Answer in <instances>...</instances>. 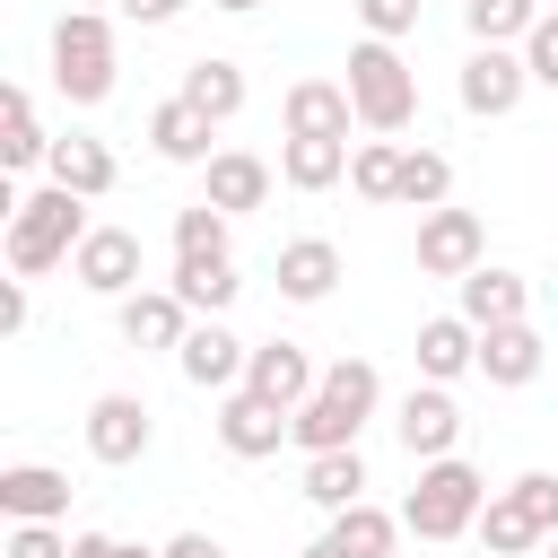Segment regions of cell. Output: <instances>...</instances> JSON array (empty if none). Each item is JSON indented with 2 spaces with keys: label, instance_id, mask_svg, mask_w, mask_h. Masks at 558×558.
I'll return each mask as SVG.
<instances>
[{
  "label": "cell",
  "instance_id": "cell-45",
  "mask_svg": "<svg viewBox=\"0 0 558 558\" xmlns=\"http://www.w3.org/2000/svg\"><path fill=\"white\" fill-rule=\"evenodd\" d=\"M113 558H166V549H140V541H122V549H113Z\"/></svg>",
  "mask_w": 558,
  "mask_h": 558
},
{
  "label": "cell",
  "instance_id": "cell-41",
  "mask_svg": "<svg viewBox=\"0 0 558 558\" xmlns=\"http://www.w3.org/2000/svg\"><path fill=\"white\" fill-rule=\"evenodd\" d=\"M122 17H140V26H166V17H183V0H113Z\"/></svg>",
  "mask_w": 558,
  "mask_h": 558
},
{
  "label": "cell",
  "instance_id": "cell-22",
  "mask_svg": "<svg viewBox=\"0 0 558 558\" xmlns=\"http://www.w3.org/2000/svg\"><path fill=\"white\" fill-rule=\"evenodd\" d=\"M541 357H549V349H541V331H532V323H497V331H480V375H488V384H506V392H514V384H532V375H541Z\"/></svg>",
  "mask_w": 558,
  "mask_h": 558
},
{
  "label": "cell",
  "instance_id": "cell-15",
  "mask_svg": "<svg viewBox=\"0 0 558 558\" xmlns=\"http://www.w3.org/2000/svg\"><path fill=\"white\" fill-rule=\"evenodd\" d=\"M410 357H418V375H427V384H453V375H471V366H480V323H471V314H436V323H418Z\"/></svg>",
  "mask_w": 558,
  "mask_h": 558
},
{
  "label": "cell",
  "instance_id": "cell-14",
  "mask_svg": "<svg viewBox=\"0 0 558 558\" xmlns=\"http://www.w3.org/2000/svg\"><path fill=\"white\" fill-rule=\"evenodd\" d=\"M279 122H288V140H349V122H357L349 78H296L288 105H279Z\"/></svg>",
  "mask_w": 558,
  "mask_h": 558
},
{
  "label": "cell",
  "instance_id": "cell-28",
  "mask_svg": "<svg viewBox=\"0 0 558 558\" xmlns=\"http://www.w3.org/2000/svg\"><path fill=\"white\" fill-rule=\"evenodd\" d=\"M541 17H549L541 0H462V26H471V44H523Z\"/></svg>",
  "mask_w": 558,
  "mask_h": 558
},
{
  "label": "cell",
  "instance_id": "cell-24",
  "mask_svg": "<svg viewBox=\"0 0 558 558\" xmlns=\"http://www.w3.org/2000/svg\"><path fill=\"white\" fill-rule=\"evenodd\" d=\"M52 183H70V192H87V201H105L113 192V148L105 140H87V131H70V140H52Z\"/></svg>",
  "mask_w": 558,
  "mask_h": 558
},
{
  "label": "cell",
  "instance_id": "cell-32",
  "mask_svg": "<svg viewBox=\"0 0 558 558\" xmlns=\"http://www.w3.org/2000/svg\"><path fill=\"white\" fill-rule=\"evenodd\" d=\"M480 541H488V558H532V549H541V523H532L514 497H488V506H480Z\"/></svg>",
  "mask_w": 558,
  "mask_h": 558
},
{
  "label": "cell",
  "instance_id": "cell-38",
  "mask_svg": "<svg viewBox=\"0 0 558 558\" xmlns=\"http://www.w3.org/2000/svg\"><path fill=\"white\" fill-rule=\"evenodd\" d=\"M523 70H532V87H558V9L523 35Z\"/></svg>",
  "mask_w": 558,
  "mask_h": 558
},
{
  "label": "cell",
  "instance_id": "cell-23",
  "mask_svg": "<svg viewBox=\"0 0 558 558\" xmlns=\"http://www.w3.org/2000/svg\"><path fill=\"white\" fill-rule=\"evenodd\" d=\"M349 140H279V183L288 192H331L340 174H349Z\"/></svg>",
  "mask_w": 558,
  "mask_h": 558
},
{
  "label": "cell",
  "instance_id": "cell-9",
  "mask_svg": "<svg viewBox=\"0 0 558 558\" xmlns=\"http://www.w3.org/2000/svg\"><path fill=\"white\" fill-rule=\"evenodd\" d=\"M392 436H401V453H410V462L453 453V445H462V410H453V392H445V384H410V392H401V410H392Z\"/></svg>",
  "mask_w": 558,
  "mask_h": 558
},
{
  "label": "cell",
  "instance_id": "cell-21",
  "mask_svg": "<svg viewBox=\"0 0 558 558\" xmlns=\"http://www.w3.org/2000/svg\"><path fill=\"white\" fill-rule=\"evenodd\" d=\"M523 305H532V279H523V270H497V262H480V270L462 279V314H471L480 331H497V323H523Z\"/></svg>",
  "mask_w": 558,
  "mask_h": 558
},
{
  "label": "cell",
  "instance_id": "cell-48",
  "mask_svg": "<svg viewBox=\"0 0 558 558\" xmlns=\"http://www.w3.org/2000/svg\"><path fill=\"white\" fill-rule=\"evenodd\" d=\"M541 9H558V0H541Z\"/></svg>",
  "mask_w": 558,
  "mask_h": 558
},
{
  "label": "cell",
  "instance_id": "cell-4",
  "mask_svg": "<svg viewBox=\"0 0 558 558\" xmlns=\"http://www.w3.org/2000/svg\"><path fill=\"white\" fill-rule=\"evenodd\" d=\"M52 87L70 105H105L113 96V17L105 9H61V26H52Z\"/></svg>",
  "mask_w": 558,
  "mask_h": 558
},
{
  "label": "cell",
  "instance_id": "cell-30",
  "mask_svg": "<svg viewBox=\"0 0 558 558\" xmlns=\"http://www.w3.org/2000/svg\"><path fill=\"white\" fill-rule=\"evenodd\" d=\"M52 157V140H44V122H35V96L26 87H9V131H0V166L9 174H26V166H44Z\"/></svg>",
  "mask_w": 558,
  "mask_h": 558
},
{
  "label": "cell",
  "instance_id": "cell-44",
  "mask_svg": "<svg viewBox=\"0 0 558 558\" xmlns=\"http://www.w3.org/2000/svg\"><path fill=\"white\" fill-rule=\"evenodd\" d=\"M305 558H349V549H340V541H331V532H323V541H314V549H305Z\"/></svg>",
  "mask_w": 558,
  "mask_h": 558
},
{
  "label": "cell",
  "instance_id": "cell-46",
  "mask_svg": "<svg viewBox=\"0 0 558 558\" xmlns=\"http://www.w3.org/2000/svg\"><path fill=\"white\" fill-rule=\"evenodd\" d=\"M70 9H105V0H70Z\"/></svg>",
  "mask_w": 558,
  "mask_h": 558
},
{
  "label": "cell",
  "instance_id": "cell-35",
  "mask_svg": "<svg viewBox=\"0 0 558 558\" xmlns=\"http://www.w3.org/2000/svg\"><path fill=\"white\" fill-rule=\"evenodd\" d=\"M506 497H514V506H523V514H532V523H541V541H549V532H558V480H549V471H523V480H514V488H506Z\"/></svg>",
  "mask_w": 558,
  "mask_h": 558
},
{
  "label": "cell",
  "instance_id": "cell-40",
  "mask_svg": "<svg viewBox=\"0 0 558 558\" xmlns=\"http://www.w3.org/2000/svg\"><path fill=\"white\" fill-rule=\"evenodd\" d=\"M26 314H35V305H26V279H9V288H0V331H26Z\"/></svg>",
  "mask_w": 558,
  "mask_h": 558
},
{
  "label": "cell",
  "instance_id": "cell-5",
  "mask_svg": "<svg viewBox=\"0 0 558 558\" xmlns=\"http://www.w3.org/2000/svg\"><path fill=\"white\" fill-rule=\"evenodd\" d=\"M349 105H357V122L366 131H410V113H418V78H410V61L384 44V35H366V44H349Z\"/></svg>",
  "mask_w": 558,
  "mask_h": 558
},
{
  "label": "cell",
  "instance_id": "cell-18",
  "mask_svg": "<svg viewBox=\"0 0 558 558\" xmlns=\"http://www.w3.org/2000/svg\"><path fill=\"white\" fill-rule=\"evenodd\" d=\"M331 288H340V244H331V235L279 244V296H288V305H323Z\"/></svg>",
  "mask_w": 558,
  "mask_h": 558
},
{
  "label": "cell",
  "instance_id": "cell-34",
  "mask_svg": "<svg viewBox=\"0 0 558 558\" xmlns=\"http://www.w3.org/2000/svg\"><path fill=\"white\" fill-rule=\"evenodd\" d=\"M349 183H357V201H401V148L392 140H366L349 157Z\"/></svg>",
  "mask_w": 558,
  "mask_h": 558
},
{
  "label": "cell",
  "instance_id": "cell-26",
  "mask_svg": "<svg viewBox=\"0 0 558 558\" xmlns=\"http://www.w3.org/2000/svg\"><path fill=\"white\" fill-rule=\"evenodd\" d=\"M401 532H410V523H401V514H384V506H366V497L331 514V541H340L349 558H392V541H401Z\"/></svg>",
  "mask_w": 558,
  "mask_h": 558
},
{
  "label": "cell",
  "instance_id": "cell-29",
  "mask_svg": "<svg viewBox=\"0 0 558 558\" xmlns=\"http://www.w3.org/2000/svg\"><path fill=\"white\" fill-rule=\"evenodd\" d=\"M183 96H192L209 122H227V113H244V70H235V61H192V70H183Z\"/></svg>",
  "mask_w": 558,
  "mask_h": 558
},
{
  "label": "cell",
  "instance_id": "cell-7",
  "mask_svg": "<svg viewBox=\"0 0 558 558\" xmlns=\"http://www.w3.org/2000/svg\"><path fill=\"white\" fill-rule=\"evenodd\" d=\"M296 436V410H279V401H262L253 384H235L227 401H218V445L235 453V462H270L279 445Z\"/></svg>",
  "mask_w": 558,
  "mask_h": 558
},
{
  "label": "cell",
  "instance_id": "cell-16",
  "mask_svg": "<svg viewBox=\"0 0 558 558\" xmlns=\"http://www.w3.org/2000/svg\"><path fill=\"white\" fill-rule=\"evenodd\" d=\"M0 514L9 523H61L70 514V480L52 462H9L0 471Z\"/></svg>",
  "mask_w": 558,
  "mask_h": 558
},
{
  "label": "cell",
  "instance_id": "cell-47",
  "mask_svg": "<svg viewBox=\"0 0 558 558\" xmlns=\"http://www.w3.org/2000/svg\"><path fill=\"white\" fill-rule=\"evenodd\" d=\"M549 558H558V532H549Z\"/></svg>",
  "mask_w": 558,
  "mask_h": 558
},
{
  "label": "cell",
  "instance_id": "cell-13",
  "mask_svg": "<svg viewBox=\"0 0 558 558\" xmlns=\"http://www.w3.org/2000/svg\"><path fill=\"white\" fill-rule=\"evenodd\" d=\"M113 331H122L131 349H183L192 305H183L174 288H131V296H113Z\"/></svg>",
  "mask_w": 558,
  "mask_h": 558
},
{
  "label": "cell",
  "instance_id": "cell-42",
  "mask_svg": "<svg viewBox=\"0 0 558 558\" xmlns=\"http://www.w3.org/2000/svg\"><path fill=\"white\" fill-rule=\"evenodd\" d=\"M113 549H122L113 532H78V541H70V558H113Z\"/></svg>",
  "mask_w": 558,
  "mask_h": 558
},
{
  "label": "cell",
  "instance_id": "cell-6",
  "mask_svg": "<svg viewBox=\"0 0 558 558\" xmlns=\"http://www.w3.org/2000/svg\"><path fill=\"white\" fill-rule=\"evenodd\" d=\"M480 262H488L480 209H418V270L427 279H471Z\"/></svg>",
  "mask_w": 558,
  "mask_h": 558
},
{
  "label": "cell",
  "instance_id": "cell-20",
  "mask_svg": "<svg viewBox=\"0 0 558 558\" xmlns=\"http://www.w3.org/2000/svg\"><path fill=\"white\" fill-rule=\"evenodd\" d=\"M201 201H218L227 218H244V209H262V201H270V166H262L253 148H218V157H209Z\"/></svg>",
  "mask_w": 558,
  "mask_h": 558
},
{
  "label": "cell",
  "instance_id": "cell-12",
  "mask_svg": "<svg viewBox=\"0 0 558 558\" xmlns=\"http://www.w3.org/2000/svg\"><path fill=\"white\" fill-rule=\"evenodd\" d=\"M148 436H157V427H148V401H140V392H96V401H87V453H96V462L122 471V462L148 453Z\"/></svg>",
  "mask_w": 558,
  "mask_h": 558
},
{
  "label": "cell",
  "instance_id": "cell-43",
  "mask_svg": "<svg viewBox=\"0 0 558 558\" xmlns=\"http://www.w3.org/2000/svg\"><path fill=\"white\" fill-rule=\"evenodd\" d=\"M209 9H227V17H253V9H262V0H209Z\"/></svg>",
  "mask_w": 558,
  "mask_h": 558
},
{
  "label": "cell",
  "instance_id": "cell-2",
  "mask_svg": "<svg viewBox=\"0 0 558 558\" xmlns=\"http://www.w3.org/2000/svg\"><path fill=\"white\" fill-rule=\"evenodd\" d=\"M375 401H384V375H375L366 357H331L323 384H314V401H296V445H305V453L357 445V427L375 418Z\"/></svg>",
  "mask_w": 558,
  "mask_h": 558
},
{
  "label": "cell",
  "instance_id": "cell-3",
  "mask_svg": "<svg viewBox=\"0 0 558 558\" xmlns=\"http://www.w3.org/2000/svg\"><path fill=\"white\" fill-rule=\"evenodd\" d=\"M480 506H488V480L462 453H436V462H418V488H410L401 523L418 541H462V532H480Z\"/></svg>",
  "mask_w": 558,
  "mask_h": 558
},
{
  "label": "cell",
  "instance_id": "cell-1",
  "mask_svg": "<svg viewBox=\"0 0 558 558\" xmlns=\"http://www.w3.org/2000/svg\"><path fill=\"white\" fill-rule=\"evenodd\" d=\"M78 244H87V192L44 183V192H26V201L9 209V270H17V279L61 270Z\"/></svg>",
  "mask_w": 558,
  "mask_h": 558
},
{
  "label": "cell",
  "instance_id": "cell-19",
  "mask_svg": "<svg viewBox=\"0 0 558 558\" xmlns=\"http://www.w3.org/2000/svg\"><path fill=\"white\" fill-rule=\"evenodd\" d=\"M244 384H253L262 401L296 410V401H314V384H323V375H314V357H305L296 340H262V349H253V366H244Z\"/></svg>",
  "mask_w": 558,
  "mask_h": 558
},
{
  "label": "cell",
  "instance_id": "cell-39",
  "mask_svg": "<svg viewBox=\"0 0 558 558\" xmlns=\"http://www.w3.org/2000/svg\"><path fill=\"white\" fill-rule=\"evenodd\" d=\"M166 558H227V541H218V532H174Z\"/></svg>",
  "mask_w": 558,
  "mask_h": 558
},
{
  "label": "cell",
  "instance_id": "cell-8",
  "mask_svg": "<svg viewBox=\"0 0 558 558\" xmlns=\"http://www.w3.org/2000/svg\"><path fill=\"white\" fill-rule=\"evenodd\" d=\"M523 87H532V70H523V52L514 44H471V61H462V113H480V122H497V113H514L523 105Z\"/></svg>",
  "mask_w": 558,
  "mask_h": 558
},
{
  "label": "cell",
  "instance_id": "cell-36",
  "mask_svg": "<svg viewBox=\"0 0 558 558\" xmlns=\"http://www.w3.org/2000/svg\"><path fill=\"white\" fill-rule=\"evenodd\" d=\"M418 9H427V0H357V26L384 35V44H401V35L418 26Z\"/></svg>",
  "mask_w": 558,
  "mask_h": 558
},
{
  "label": "cell",
  "instance_id": "cell-17",
  "mask_svg": "<svg viewBox=\"0 0 558 558\" xmlns=\"http://www.w3.org/2000/svg\"><path fill=\"white\" fill-rule=\"evenodd\" d=\"M209 131H218V122H209L192 96H166V105L148 113V148H157L166 166H209V157H218V148H209Z\"/></svg>",
  "mask_w": 558,
  "mask_h": 558
},
{
  "label": "cell",
  "instance_id": "cell-10",
  "mask_svg": "<svg viewBox=\"0 0 558 558\" xmlns=\"http://www.w3.org/2000/svg\"><path fill=\"white\" fill-rule=\"evenodd\" d=\"M174 366H183V384H201V392H235V384H244V366H253V349H244L218 314H201V323L183 331Z\"/></svg>",
  "mask_w": 558,
  "mask_h": 558
},
{
  "label": "cell",
  "instance_id": "cell-33",
  "mask_svg": "<svg viewBox=\"0 0 558 558\" xmlns=\"http://www.w3.org/2000/svg\"><path fill=\"white\" fill-rule=\"evenodd\" d=\"M174 253H183V262H218V253H227V209H218V201L174 209Z\"/></svg>",
  "mask_w": 558,
  "mask_h": 558
},
{
  "label": "cell",
  "instance_id": "cell-37",
  "mask_svg": "<svg viewBox=\"0 0 558 558\" xmlns=\"http://www.w3.org/2000/svg\"><path fill=\"white\" fill-rule=\"evenodd\" d=\"M70 541L78 532H61V523H9V549L0 558H70Z\"/></svg>",
  "mask_w": 558,
  "mask_h": 558
},
{
  "label": "cell",
  "instance_id": "cell-31",
  "mask_svg": "<svg viewBox=\"0 0 558 558\" xmlns=\"http://www.w3.org/2000/svg\"><path fill=\"white\" fill-rule=\"evenodd\" d=\"M401 201L410 209H445L453 201V157L445 148H401Z\"/></svg>",
  "mask_w": 558,
  "mask_h": 558
},
{
  "label": "cell",
  "instance_id": "cell-27",
  "mask_svg": "<svg viewBox=\"0 0 558 558\" xmlns=\"http://www.w3.org/2000/svg\"><path fill=\"white\" fill-rule=\"evenodd\" d=\"M235 288H244V279H235V262H227V253H218V262H183V253H174V296H183L192 314H227V305H235Z\"/></svg>",
  "mask_w": 558,
  "mask_h": 558
},
{
  "label": "cell",
  "instance_id": "cell-11",
  "mask_svg": "<svg viewBox=\"0 0 558 558\" xmlns=\"http://www.w3.org/2000/svg\"><path fill=\"white\" fill-rule=\"evenodd\" d=\"M70 279L87 296H131L140 288V235L131 227H87V244L70 253Z\"/></svg>",
  "mask_w": 558,
  "mask_h": 558
},
{
  "label": "cell",
  "instance_id": "cell-25",
  "mask_svg": "<svg viewBox=\"0 0 558 558\" xmlns=\"http://www.w3.org/2000/svg\"><path fill=\"white\" fill-rule=\"evenodd\" d=\"M305 497H314L323 514L357 506V497H366V453H357V445H340V453H305Z\"/></svg>",
  "mask_w": 558,
  "mask_h": 558
}]
</instances>
